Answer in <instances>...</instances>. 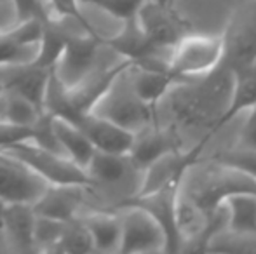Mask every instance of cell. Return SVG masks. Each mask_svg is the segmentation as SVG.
Segmentation results:
<instances>
[{
  "instance_id": "1",
  "label": "cell",
  "mask_w": 256,
  "mask_h": 254,
  "mask_svg": "<svg viewBox=\"0 0 256 254\" xmlns=\"http://www.w3.org/2000/svg\"><path fill=\"white\" fill-rule=\"evenodd\" d=\"M196 164L186 169L178 190L197 204L208 216L234 193H256V180L239 171L214 160H211L204 171H197Z\"/></svg>"
},
{
  "instance_id": "2",
  "label": "cell",
  "mask_w": 256,
  "mask_h": 254,
  "mask_svg": "<svg viewBox=\"0 0 256 254\" xmlns=\"http://www.w3.org/2000/svg\"><path fill=\"white\" fill-rule=\"evenodd\" d=\"M129 64L115 75L112 84L96 101L91 112L128 131L138 132L143 127L157 122V117H155V108L143 103L132 89L128 75Z\"/></svg>"
},
{
  "instance_id": "3",
  "label": "cell",
  "mask_w": 256,
  "mask_h": 254,
  "mask_svg": "<svg viewBox=\"0 0 256 254\" xmlns=\"http://www.w3.org/2000/svg\"><path fill=\"white\" fill-rule=\"evenodd\" d=\"M223 59L222 33L185 35L171 49L168 71L176 80H194L214 71Z\"/></svg>"
},
{
  "instance_id": "4",
  "label": "cell",
  "mask_w": 256,
  "mask_h": 254,
  "mask_svg": "<svg viewBox=\"0 0 256 254\" xmlns=\"http://www.w3.org/2000/svg\"><path fill=\"white\" fill-rule=\"evenodd\" d=\"M2 152L24 162L49 185H80V187L92 188V181L86 169L77 166L70 157L61 152L42 148L32 141L20 143Z\"/></svg>"
},
{
  "instance_id": "5",
  "label": "cell",
  "mask_w": 256,
  "mask_h": 254,
  "mask_svg": "<svg viewBox=\"0 0 256 254\" xmlns=\"http://www.w3.org/2000/svg\"><path fill=\"white\" fill-rule=\"evenodd\" d=\"M110 209L120 218L118 253H166L164 230L145 209L131 204H117Z\"/></svg>"
},
{
  "instance_id": "6",
  "label": "cell",
  "mask_w": 256,
  "mask_h": 254,
  "mask_svg": "<svg viewBox=\"0 0 256 254\" xmlns=\"http://www.w3.org/2000/svg\"><path fill=\"white\" fill-rule=\"evenodd\" d=\"M223 37L222 63L230 70L244 66L256 58V2H246L230 16Z\"/></svg>"
},
{
  "instance_id": "7",
  "label": "cell",
  "mask_w": 256,
  "mask_h": 254,
  "mask_svg": "<svg viewBox=\"0 0 256 254\" xmlns=\"http://www.w3.org/2000/svg\"><path fill=\"white\" fill-rule=\"evenodd\" d=\"M134 19L143 33L164 49H172L185 35L192 33L188 21L180 16L171 3L158 0H143Z\"/></svg>"
},
{
  "instance_id": "8",
  "label": "cell",
  "mask_w": 256,
  "mask_h": 254,
  "mask_svg": "<svg viewBox=\"0 0 256 254\" xmlns=\"http://www.w3.org/2000/svg\"><path fill=\"white\" fill-rule=\"evenodd\" d=\"M48 181L20 159L0 152V202L4 206H34L48 188Z\"/></svg>"
},
{
  "instance_id": "9",
  "label": "cell",
  "mask_w": 256,
  "mask_h": 254,
  "mask_svg": "<svg viewBox=\"0 0 256 254\" xmlns=\"http://www.w3.org/2000/svg\"><path fill=\"white\" fill-rule=\"evenodd\" d=\"M103 45V37L98 31H84L70 35L60 61L52 68L54 75L66 87H75L89 73L94 71L96 54Z\"/></svg>"
},
{
  "instance_id": "10",
  "label": "cell",
  "mask_w": 256,
  "mask_h": 254,
  "mask_svg": "<svg viewBox=\"0 0 256 254\" xmlns=\"http://www.w3.org/2000/svg\"><path fill=\"white\" fill-rule=\"evenodd\" d=\"M180 185L160 188L146 195H132L120 200L118 204H131L145 209L150 216L162 227L166 234V253H176L183 248L182 239L176 227V195Z\"/></svg>"
},
{
  "instance_id": "11",
  "label": "cell",
  "mask_w": 256,
  "mask_h": 254,
  "mask_svg": "<svg viewBox=\"0 0 256 254\" xmlns=\"http://www.w3.org/2000/svg\"><path fill=\"white\" fill-rule=\"evenodd\" d=\"M174 150H182L178 131L171 126H164L160 122H154L134 132L131 150L128 159L138 171H145L154 160Z\"/></svg>"
},
{
  "instance_id": "12",
  "label": "cell",
  "mask_w": 256,
  "mask_h": 254,
  "mask_svg": "<svg viewBox=\"0 0 256 254\" xmlns=\"http://www.w3.org/2000/svg\"><path fill=\"white\" fill-rule=\"evenodd\" d=\"M74 124L80 127V131L88 136V139L94 146V150L118 153V155H128L129 150H131L134 132L117 126V124L104 119V117L89 112L78 117Z\"/></svg>"
},
{
  "instance_id": "13",
  "label": "cell",
  "mask_w": 256,
  "mask_h": 254,
  "mask_svg": "<svg viewBox=\"0 0 256 254\" xmlns=\"http://www.w3.org/2000/svg\"><path fill=\"white\" fill-rule=\"evenodd\" d=\"M89 188L80 185H48L40 199L32 206L37 216L52 218L58 221H72L84 202Z\"/></svg>"
},
{
  "instance_id": "14",
  "label": "cell",
  "mask_w": 256,
  "mask_h": 254,
  "mask_svg": "<svg viewBox=\"0 0 256 254\" xmlns=\"http://www.w3.org/2000/svg\"><path fill=\"white\" fill-rule=\"evenodd\" d=\"M4 71H7L6 77H0V84L6 91H12L16 94L26 98L34 105L44 112V98L46 89L49 84L52 70L38 68L32 63L12 64V66H4Z\"/></svg>"
},
{
  "instance_id": "15",
  "label": "cell",
  "mask_w": 256,
  "mask_h": 254,
  "mask_svg": "<svg viewBox=\"0 0 256 254\" xmlns=\"http://www.w3.org/2000/svg\"><path fill=\"white\" fill-rule=\"evenodd\" d=\"M34 225L35 213L32 206L14 204L4 206L0 213V232L6 242L12 244L14 249L28 251L34 249Z\"/></svg>"
},
{
  "instance_id": "16",
  "label": "cell",
  "mask_w": 256,
  "mask_h": 254,
  "mask_svg": "<svg viewBox=\"0 0 256 254\" xmlns=\"http://www.w3.org/2000/svg\"><path fill=\"white\" fill-rule=\"evenodd\" d=\"M128 75L138 98L152 108L160 103L169 89L178 82L166 70H154V68L138 66L132 63L128 68Z\"/></svg>"
},
{
  "instance_id": "17",
  "label": "cell",
  "mask_w": 256,
  "mask_h": 254,
  "mask_svg": "<svg viewBox=\"0 0 256 254\" xmlns=\"http://www.w3.org/2000/svg\"><path fill=\"white\" fill-rule=\"evenodd\" d=\"M86 173L91 178L92 187H96V185L114 187V185H118L124 180H128L131 173H142V171H138L132 166L128 155L94 150L91 160L86 166Z\"/></svg>"
},
{
  "instance_id": "18",
  "label": "cell",
  "mask_w": 256,
  "mask_h": 254,
  "mask_svg": "<svg viewBox=\"0 0 256 254\" xmlns=\"http://www.w3.org/2000/svg\"><path fill=\"white\" fill-rule=\"evenodd\" d=\"M91 235L94 251L118 253L120 246V218L114 209L92 211L80 218Z\"/></svg>"
},
{
  "instance_id": "19",
  "label": "cell",
  "mask_w": 256,
  "mask_h": 254,
  "mask_svg": "<svg viewBox=\"0 0 256 254\" xmlns=\"http://www.w3.org/2000/svg\"><path fill=\"white\" fill-rule=\"evenodd\" d=\"M51 124L61 152L70 157L77 166L86 169L94 153V146L91 145L88 136L80 131L78 126H75L66 119H61V117H51Z\"/></svg>"
},
{
  "instance_id": "20",
  "label": "cell",
  "mask_w": 256,
  "mask_h": 254,
  "mask_svg": "<svg viewBox=\"0 0 256 254\" xmlns=\"http://www.w3.org/2000/svg\"><path fill=\"white\" fill-rule=\"evenodd\" d=\"M253 105H256V58L251 63L234 70L232 99L226 112L220 119V127Z\"/></svg>"
},
{
  "instance_id": "21",
  "label": "cell",
  "mask_w": 256,
  "mask_h": 254,
  "mask_svg": "<svg viewBox=\"0 0 256 254\" xmlns=\"http://www.w3.org/2000/svg\"><path fill=\"white\" fill-rule=\"evenodd\" d=\"M226 232L256 235V193H234L226 197Z\"/></svg>"
},
{
  "instance_id": "22",
  "label": "cell",
  "mask_w": 256,
  "mask_h": 254,
  "mask_svg": "<svg viewBox=\"0 0 256 254\" xmlns=\"http://www.w3.org/2000/svg\"><path fill=\"white\" fill-rule=\"evenodd\" d=\"M42 110L26 98L2 87L0 94V120L20 124V126H34L42 115Z\"/></svg>"
},
{
  "instance_id": "23",
  "label": "cell",
  "mask_w": 256,
  "mask_h": 254,
  "mask_svg": "<svg viewBox=\"0 0 256 254\" xmlns=\"http://www.w3.org/2000/svg\"><path fill=\"white\" fill-rule=\"evenodd\" d=\"M94 251L91 235H89L82 220L66 221L61 232L60 241L56 242L52 253H91Z\"/></svg>"
},
{
  "instance_id": "24",
  "label": "cell",
  "mask_w": 256,
  "mask_h": 254,
  "mask_svg": "<svg viewBox=\"0 0 256 254\" xmlns=\"http://www.w3.org/2000/svg\"><path fill=\"white\" fill-rule=\"evenodd\" d=\"M211 160L222 164V166L230 167V169L239 171V173L256 180V150L254 148L237 145L236 148L216 152L214 155L211 157Z\"/></svg>"
},
{
  "instance_id": "25",
  "label": "cell",
  "mask_w": 256,
  "mask_h": 254,
  "mask_svg": "<svg viewBox=\"0 0 256 254\" xmlns=\"http://www.w3.org/2000/svg\"><path fill=\"white\" fill-rule=\"evenodd\" d=\"M40 3H42L44 17H51V19H58V21H63L66 17H74L82 26V30L96 31L89 24V21L84 17V14H82L78 0H40Z\"/></svg>"
},
{
  "instance_id": "26",
  "label": "cell",
  "mask_w": 256,
  "mask_h": 254,
  "mask_svg": "<svg viewBox=\"0 0 256 254\" xmlns=\"http://www.w3.org/2000/svg\"><path fill=\"white\" fill-rule=\"evenodd\" d=\"M66 221H58L52 218L37 216L35 214V225H34V249L38 251L52 253L56 242L60 241L61 232Z\"/></svg>"
},
{
  "instance_id": "27",
  "label": "cell",
  "mask_w": 256,
  "mask_h": 254,
  "mask_svg": "<svg viewBox=\"0 0 256 254\" xmlns=\"http://www.w3.org/2000/svg\"><path fill=\"white\" fill-rule=\"evenodd\" d=\"M80 5H94L120 21L132 19L143 0H78Z\"/></svg>"
},
{
  "instance_id": "28",
  "label": "cell",
  "mask_w": 256,
  "mask_h": 254,
  "mask_svg": "<svg viewBox=\"0 0 256 254\" xmlns=\"http://www.w3.org/2000/svg\"><path fill=\"white\" fill-rule=\"evenodd\" d=\"M32 139H34V126H20L0 120V152Z\"/></svg>"
},
{
  "instance_id": "29",
  "label": "cell",
  "mask_w": 256,
  "mask_h": 254,
  "mask_svg": "<svg viewBox=\"0 0 256 254\" xmlns=\"http://www.w3.org/2000/svg\"><path fill=\"white\" fill-rule=\"evenodd\" d=\"M16 21H26L34 17H44L40 0H12Z\"/></svg>"
},
{
  "instance_id": "30",
  "label": "cell",
  "mask_w": 256,
  "mask_h": 254,
  "mask_svg": "<svg viewBox=\"0 0 256 254\" xmlns=\"http://www.w3.org/2000/svg\"><path fill=\"white\" fill-rule=\"evenodd\" d=\"M239 145L256 150V105L248 108V117L244 120L242 129H240Z\"/></svg>"
},
{
  "instance_id": "31",
  "label": "cell",
  "mask_w": 256,
  "mask_h": 254,
  "mask_svg": "<svg viewBox=\"0 0 256 254\" xmlns=\"http://www.w3.org/2000/svg\"><path fill=\"white\" fill-rule=\"evenodd\" d=\"M158 2H164V3H171L172 0H158Z\"/></svg>"
}]
</instances>
